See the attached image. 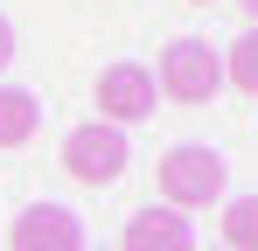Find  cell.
<instances>
[{
  "mask_svg": "<svg viewBox=\"0 0 258 251\" xmlns=\"http://www.w3.org/2000/svg\"><path fill=\"white\" fill-rule=\"evenodd\" d=\"M223 251H258V196H237L223 209Z\"/></svg>",
  "mask_w": 258,
  "mask_h": 251,
  "instance_id": "obj_8",
  "label": "cell"
},
{
  "mask_svg": "<svg viewBox=\"0 0 258 251\" xmlns=\"http://www.w3.org/2000/svg\"><path fill=\"white\" fill-rule=\"evenodd\" d=\"M154 91L174 98V105H210L223 91V56H216L203 35H174L154 63Z\"/></svg>",
  "mask_w": 258,
  "mask_h": 251,
  "instance_id": "obj_1",
  "label": "cell"
},
{
  "mask_svg": "<svg viewBox=\"0 0 258 251\" xmlns=\"http://www.w3.org/2000/svg\"><path fill=\"white\" fill-rule=\"evenodd\" d=\"M119 251H196V237H188L181 209H140L119 237Z\"/></svg>",
  "mask_w": 258,
  "mask_h": 251,
  "instance_id": "obj_6",
  "label": "cell"
},
{
  "mask_svg": "<svg viewBox=\"0 0 258 251\" xmlns=\"http://www.w3.org/2000/svg\"><path fill=\"white\" fill-rule=\"evenodd\" d=\"M161 203L168 209H210L216 196H223V154L216 147H174V154H161Z\"/></svg>",
  "mask_w": 258,
  "mask_h": 251,
  "instance_id": "obj_2",
  "label": "cell"
},
{
  "mask_svg": "<svg viewBox=\"0 0 258 251\" xmlns=\"http://www.w3.org/2000/svg\"><path fill=\"white\" fill-rule=\"evenodd\" d=\"M223 77L237 84L244 98H258V28H244V35L230 42V63H223Z\"/></svg>",
  "mask_w": 258,
  "mask_h": 251,
  "instance_id": "obj_9",
  "label": "cell"
},
{
  "mask_svg": "<svg viewBox=\"0 0 258 251\" xmlns=\"http://www.w3.org/2000/svg\"><path fill=\"white\" fill-rule=\"evenodd\" d=\"M42 133V98L35 91H0V147L14 154V147H28Z\"/></svg>",
  "mask_w": 258,
  "mask_h": 251,
  "instance_id": "obj_7",
  "label": "cell"
},
{
  "mask_svg": "<svg viewBox=\"0 0 258 251\" xmlns=\"http://www.w3.org/2000/svg\"><path fill=\"white\" fill-rule=\"evenodd\" d=\"M196 7H210V0H196Z\"/></svg>",
  "mask_w": 258,
  "mask_h": 251,
  "instance_id": "obj_12",
  "label": "cell"
},
{
  "mask_svg": "<svg viewBox=\"0 0 258 251\" xmlns=\"http://www.w3.org/2000/svg\"><path fill=\"white\" fill-rule=\"evenodd\" d=\"M133 161V147H126V133L119 126H105V119H91L77 126L70 140H63V167L77 174V181H91V189H105V181H119Z\"/></svg>",
  "mask_w": 258,
  "mask_h": 251,
  "instance_id": "obj_3",
  "label": "cell"
},
{
  "mask_svg": "<svg viewBox=\"0 0 258 251\" xmlns=\"http://www.w3.org/2000/svg\"><path fill=\"white\" fill-rule=\"evenodd\" d=\"M14 63V28H7V14H0V70Z\"/></svg>",
  "mask_w": 258,
  "mask_h": 251,
  "instance_id": "obj_10",
  "label": "cell"
},
{
  "mask_svg": "<svg viewBox=\"0 0 258 251\" xmlns=\"http://www.w3.org/2000/svg\"><path fill=\"white\" fill-rule=\"evenodd\" d=\"M244 7H251V21H258V0H244Z\"/></svg>",
  "mask_w": 258,
  "mask_h": 251,
  "instance_id": "obj_11",
  "label": "cell"
},
{
  "mask_svg": "<svg viewBox=\"0 0 258 251\" xmlns=\"http://www.w3.org/2000/svg\"><path fill=\"white\" fill-rule=\"evenodd\" d=\"M7 251H84V223L63 203H28L7 223Z\"/></svg>",
  "mask_w": 258,
  "mask_h": 251,
  "instance_id": "obj_5",
  "label": "cell"
},
{
  "mask_svg": "<svg viewBox=\"0 0 258 251\" xmlns=\"http://www.w3.org/2000/svg\"><path fill=\"white\" fill-rule=\"evenodd\" d=\"M154 70L147 63H105L98 70V119L105 126H133V119H154Z\"/></svg>",
  "mask_w": 258,
  "mask_h": 251,
  "instance_id": "obj_4",
  "label": "cell"
}]
</instances>
